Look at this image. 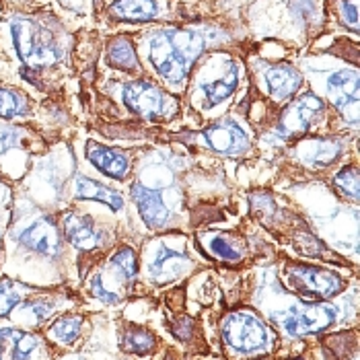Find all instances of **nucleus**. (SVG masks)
I'll return each instance as SVG.
<instances>
[{
	"mask_svg": "<svg viewBox=\"0 0 360 360\" xmlns=\"http://www.w3.org/2000/svg\"><path fill=\"white\" fill-rule=\"evenodd\" d=\"M288 282L299 295L309 299H328L338 295L344 286V282L335 274L311 266H290Z\"/></svg>",
	"mask_w": 360,
	"mask_h": 360,
	"instance_id": "obj_8",
	"label": "nucleus"
},
{
	"mask_svg": "<svg viewBox=\"0 0 360 360\" xmlns=\"http://www.w3.org/2000/svg\"><path fill=\"white\" fill-rule=\"evenodd\" d=\"M204 52L202 33L192 29H161L146 37V58L171 86H181Z\"/></svg>",
	"mask_w": 360,
	"mask_h": 360,
	"instance_id": "obj_1",
	"label": "nucleus"
},
{
	"mask_svg": "<svg viewBox=\"0 0 360 360\" xmlns=\"http://www.w3.org/2000/svg\"><path fill=\"white\" fill-rule=\"evenodd\" d=\"M328 95L333 99L335 108L342 111H352L356 113L359 105V72L356 70H340L330 77L328 81Z\"/></svg>",
	"mask_w": 360,
	"mask_h": 360,
	"instance_id": "obj_15",
	"label": "nucleus"
},
{
	"mask_svg": "<svg viewBox=\"0 0 360 360\" xmlns=\"http://www.w3.org/2000/svg\"><path fill=\"white\" fill-rule=\"evenodd\" d=\"M222 335L233 350L243 354L262 352L270 344V332L266 330V326L248 311L229 315L222 326Z\"/></svg>",
	"mask_w": 360,
	"mask_h": 360,
	"instance_id": "obj_3",
	"label": "nucleus"
},
{
	"mask_svg": "<svg viewBox=\"0 0 360 360\" xmlns=\"http://www.w3.org/2000/svg\"><path fill=\"white\" fill-rule=\"evenodd\" d=\"M323 111L321 99L315 95H305L297 99L295 103L288 105V110L282 113L280 124L276 128L278 140H290L295 136H301L303 132L309 130V126L315 122V117Z\"/></svg>",
	"mask_w": 360,
	"mask_h": 360,
	"instance_id": "obj_10",
	"label": "nucleus"
},
{
	"mask_svg": "<svg viewBox=\"0 0 360 360\" xmlns=\"http://www.w3.org/2000/svg\"><path fill=\"white\" fill-rule=\"evenodd\" d=\"M81 328H83V319L81 317H62L56 323H52V328L48 330V335L58 342V344H72L79 335H81Z\"/></svg>",
	"mask_w": 360,
	"mask_h": 360,
	"instance_id": "obj_25",
	"label": "nucleus"
},
{
	"mask_svg": "<svg viewBox=\"0 0 360 360\" xmlns=\"http://www.w3.org/2000/svg\"><path fill=\"white\" fill-rule=\"evenodd\" d=\"M340 153H342L340 142H332V140H315V142L307 144L305 148L299 153V159L311 167H326L330 165L333 159H338Z\"/></svg>",
	"mask_w": 360,
	"mask_h": 360,
	"instance_id": "obj_20",
	"label": "nucleus"
},
{
	"mask_svg": "<svg viewBox=\"0 0 360 360\" xmlns=\"http://www.w3.org/2000/svg\"><path fill=\"white\" fill-rule=\"evenodd\" d=\"M335 309L330 305H305L292 307L286 311L274 313L272 319L278 323L280 330L288 335H305L330 328L335 321Z\"/></svg>",
	"mask_w": 360,
	"mask_h": 360,
	"instance_id": "obj_5",
	"label": "nucleus"
},
{
	"mask_svg": "<svg viewBox=\"0 0 360 360\" xmlns=\"http://www.w3.org/2000/svg\"><path fill=\"white\" fill-rule=\"evenodd\" d=\"M202 140L214 153L226 155V157L243 155L250 148V136H248V132L233 117H224L221 122L212 124L210 128H206L204 134H202Z\"/></svg>",
	"mask_w": 360,
	"mask_h": 360,
	"instance_id": "obj_9",
	"label": "nucleus"
},
{
	"mask_svg": "<svg viewBox=\"0 0 360 360\" xmlns=\"http://www.w3.org/2000/svg\"><path fill=\"white\" fill-rule=\"evenodd\" d=\"M25 140H27V132L23 128L0 122V165L13 150L23 148Z\"/></svg>",
	"mask_w": 360,
	"mask_h": 360,
	"instance_id": "obj_24",
	"label": "nucleus"
},
{
	"mask_svg": "<svg viewBox=\"0 0 360 360\" xmlns=\"http://www.w3.org/2000/svg\"><path fill=\"white\" fill-rule=\"evenodd\" d=\"M86 159L113 179H126V175L130 171V161L124 153L95 144V142L86 144Z\"/></svg>",
	"mask_w": 360,
	"mask_h": 360,
	"instance_id": "obj_16",
	"label": "nucleus"
},
{
	"mask_svg": "<svg viewBox=\"0 0 360 360\" xmlns=\"http://www.w3.org/2000/svg\"><path fill=\"white\" fill-rule=\"evenodd\" d=\"M173 181V171L167 165H153V173L148 169L142 171L140 177V186L148 188V190H159V188H167Z\"/></svg>",
	"mask_w": 360,
	"mask_h": 360,
	"instance_id": "obj_27",
	"label": "nucleus"
},
{
	"mask_svg": "<svg viewBox=\"0 0 360 360\" xmlns=\"http://www.w3.org/2000/svg\"><path fill=\"white\" fill-rule=\"evenodd\" d=\"M124 101L134 113L146 120L169 117L175 111V103L165 93L148 81H132L124 86Z\"/></svg>",
	"mask_w": 360,
	"mask_h": 360,
	"instance_id": "obj_7",
	"label": "nucleus"
},
{
	"mask_svg": "<svg viewBox=\"0 0 360 360\" xmlns=\"http://www.w3.org/2000/svg\"><path fill=\"white\" fill-rule=\"evenodd\" d=\"M132 198L136 202L140 210V217L144 222L153 229H163L169 219H171V210L165 206L163 198L159 195L157 190H148L140 184L132 186Z\"/></svg>",
	"mask_w": 360,
	"mask_h": 360,
	"instance_id": "obj_13",
	"label": "nucleus"
},
{
	"mask_svg": "<svg viewBox=\"0 0 360 360\" xmlns=\"http://www.w3.org/2000/svg\"><path fill=\"white\" fill-rule=\"evenodd\" d=\"M25 295H27V286L15 280L2 278L0 280V317H6L15 307L21 305Z\"/></svg>",
	"mask_w": 360,
	"mask_h": 360,
	"instance_id": "obj_23",
	"label": "nucleus"
},
{
	"mask_svg": "<svg viewBox=\"0 0 360 360\" xmlns=\"http://www.w3.org/2000/svg\"><path fill=\"white\" fill-rule=\"evenodd\" d=\"M190 268V259L184 251L157 245L148 253V276L155 282H173L179 276H184Z\"/></svg>",
	"mask_w": 360,
	"mask_h": 360,
	"instance_id": "obj_11",
	"label": "nucleus"
},
{
	"mask_svg": "<svg viewBox=\"0 0 360 360\" xmlns=\"http://www.w3.org/2000/svg\"><path fill=\"white\" fill-rule=\"evenodd\" d=\"M208 248H210V251H212L217 257H222V259H229V262L241 259V251L233 245V241H231L229 237H222V235L210 237V239H208Z\"/></svg>",
	"mask_w": 360,
	"mask_h": 360,
	"instance_id": "obj_30",
	"label": "nucleus"
},
{
	"mask_svg": "<svg viewBox=\"0 0 360 360\" xmlns=\"http://www.w3.org/2000/svg\"><path fill=\"white\" fill-rule=\"evenodd\" d=\"M64 235L79 250H93L103 239L101 231L95 226V222L91 221L89 217L75 214V212L66 214V219H64Z\"/></svg>",
	"mask_w": 360,
	"mask_h": 360,
	"instance_id": "obj_17",
	"label": "nucleus"
},
{
	"mask_svg": "<svg viewBox=\"0 0 360 360\" xmlns=\"http://www.w3.org/2000/svg\"><path fill=\"white\" fill-rule=\"evenodd\" d=\"M111 266L126 278V280H134L136 272H139V266H136V253L130 250V248H124L120 250L113 257H111Z\"/></svg>",
	"mask_w": 360,
	"mask_h": 360,
	"instance_id": "obj_28",
	"label": "nucleus"
},
{
	"mask_svg": "<svg viewBox=\"0 0 360 360\" xmlns=\"http://www.w3.org/2000/svg\"><path fill=\"white\" fill-rule=\"evenodd\" d=\"M11 37L19 60L29 70L52 66L60 60V46L48 27L31 17H13L11 19Z\"/></svg>",
	"mask_w": 360,
	"mask_h": 360,
	"instance_id": "obj_2",
	"label": "nucleus"
},
{
	"mask_svg": "<svg viewBox=\"0 0 360 360\" xmlns=\"http://www.w3.org/2000/svg\"><path fill=\"white\" fill-rule=\"evenodd\" d=\"M239 84V66L233 58H214L210 60L200 77H198V89L204 95V105L214 108L224 99H229Z\"/></svg>",
	"mask_w": 360,
	"mask_h": 360,
	"instance_id": "obj_4",
	"label": "nucleus"
},
{
	"mask_svg": "<svg viewBox=\"0 0 360 360\" xmlns=\"http://www.w3.org/2000/svg\"><path fill=\"white\" fill-rule=\"evenodd\" d=\"M0 251H2V243H0Z\"/></svg>",
	"mask_w": 360,
	"mask_h": 360,
	"instance_id": "obj_34",
	"label": "nucleus"
},
{
	"mask_svg": "<svg viewBox=\"0 0 360 360\" xmlns=\"http://www.w3.org/2000/svg\"><path fill=\"white\" fill-rule=\"evenodd\" d=\"M340 15H342V21L346 25H350L352 29L359 27V8H356V2L344 0L342 6H340Z\"/></svg>",
	"mask_w": 360,
	"mask_h": 360,
	"instance_id": "obj_32",
	"label": "nucleus"
},
{
	"mask_svg": "<svg viewBox=\"0 0 360 360\" xmlns=\"http://www.w3.org/2000/svg\"><path fill=\"white\" fill-rule=\"evenodd\" d=\"M39 340L17 328H0V360H29L37 350Z\"/></svg>",
	"mask_w": 360,
	"mask_h": 360,
	"instance_id": "obj_14",
	"label": "nucleus"
},
{
	"mask_svg": "<svg viewBox=\"0 0 360 360\" xmlns=\"http://www.w3.org/2000/svg\"><path fill=\"white\" fill-rule=\"evenodd\" d=\"M11 239L37 255L54 257L60 253V235L48 217H33L11 231Z\"/></svg>",
	"mask_w": 360,
	"mask_h": 360,
	"instance_id": "obj_6",
	"label": "nucleus"
},
{
	"mask_svg": "<svg viewBox=\"0 0 360 360\" xmlns=\"http://www.w3.org/2000/svg\"><path fill=\"white\" fill-rule=\"evenodd\" d=\"M111 17L120 19V21H150L157 19L159 15V6L155 0H115L110 8Z\"/></svg>",
	"mask_w": 360,
	"mask_h": 360,
	"instance_id": "obj_18",
	"label": "nucleus"
},
{
	"mask_svg": "<svg viewBox=\"0 0 360 360\" xmlns=\"http://www.w3.org/2000/svg\"><path fill=\"white\" fill-rule=\"evenodd\" d=\"M264 86L274 101H288L303 84V77L290 64H268L262 70Z\"/></svg>",
	"mask_w": 360,
	"mask_h": 360,
	"instance_id": "obj_12",
	"label": "nucleus"
},
{
	"mask_svg": "<svg viewBox=\"0 0 360 360\" xmlns=\"http://www.w3.org/2000/svg\"><path fill=\"white\" fill-rule=\"evenodd\" d=\"M29 113V99L13 86L0 84V120L25 117Z\"/></svg>",
	"mask_w": 360,
	"mask_h": 360,
	"instance_id": "obj_21",
	"label": "nucleus"
},
{
	"mask_svg": "<svg viewBox=\"0 0 360 360\" xmlns=\"http://www.w3.org/2000/svg\"><path fill=\"white\" fill-rule=\"evenodd\" d=\"M335 186H338V190H342L344 195L359 200V171H356V167H346L342 173H338Z\"/></svg>",
	"mask_w": 360,
	"mask_h": 360,
	"instance_id": "obj_29",
	"label": "nucleus"
},
{
	"mask_svg": "<svg viewBox=\"0 0 360 360\" xmlns=\"http://www.w3.org/2000/svg\"><path fill=\"white\" fill-rule=\"evenodd\" d=\"M91 290H93V295H95L99 301H103V303H110V305H113V303H117V301H120V295H115V292L108 290V288H105V284H103V280H101L99 276L93 278V282H91Z\"/></svg>",
	"mask_w": 360,
	"mask_h": 360,
	"instance_id": "obj_31",
	"label": "nucleus"
},
{
	"mask_svg": "<svg viewBox=\"0 0 360 360\" xmlns=\"http://www.w3.org/2000/svg\"><path fill=\"white\" fill-rule=\"evenodd\" d=\"M75 195L79 200H95V202H101L105 206H110L111 210H122L124 208V200L117 192H113L110 188L84 177V175H79L77 181H75Z\"/></svg>",
	"mask_w": 360,
	"mask_h": 360,
	"instance_id": "obj_19",
	"label": "nucleus"
},
{
	"mask_svg": "<svg viewBox=\"0 0 360 360\" xmlns=\"http://www.w3.org/2000/svg\"><path fill=\"white\" fill-rule=\"evenodd\" d=\"M124 348L134 354H148L155 348V335L142 328L128 330L124 335Z\"/></svg>",
	"mask_w": 360,
	"mask_h": 360,
	"instance_id": "obj_26",
	"label": "nucleus"
},
{
	"mask_svg": "<svg viewBox=\"0 0 360 360\" xmlns=\"http://www.w3.org/2000/svg\"><path fill=\"white\" fill-rule=\"evenodd\" d=\"M108 60L113 68H120V70H136L139 68V58L134 52V46L126 37H117L111 41L108 48Z\"/></svg>",
	"mask_w": 360,
	"mask_h": 360,
	"instance_id": "obj_22",
	"label": "nucleus"
},
{
	"mask_svg": "<svg viewBox=\"0 0 360 360\" xmlns=\"http://www.w3.org/2000/svg\"><path fill=\"white\" fill-rule=\"evenodd\" d=\"M29 313H33V319H35V323H41L50 313H52V305H48V303H31V305H25Z\"/></svg>",
	"mask_w": 360,
	"mask_h": 360,
	"instance_id": "obj_33",
	"label": "nucleus"
}]
</instances>
